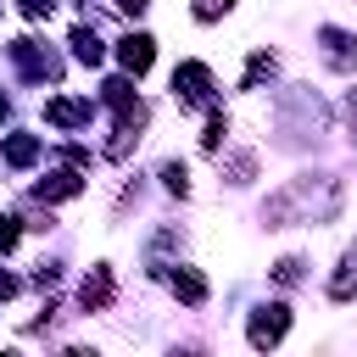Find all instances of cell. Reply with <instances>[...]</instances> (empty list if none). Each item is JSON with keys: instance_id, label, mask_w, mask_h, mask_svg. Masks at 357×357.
<instances>
[{"instance_id": "1", "label": "cell", "mask_w": 357, "mask_h": 357, "mask_svg": "<svg viewBox=\"0 0 357 357\" xmlns=\"http://www.w3.org/2000/svg\"><path fill=\"white\" fill-rule=\"evenodd\" d=\"M106 106L117 112V134H134V128L145 123V106H139V95H134L128 78H112V84H106Z\"/></svg>"}, {"instance_id": "2", "label": "cell", "mask_w": 357, "mask_h": 357, "mask_svg": "<svg viewBox=\"0 0 357 357\" xmlns=\"http://www.w3.org/2000/svg\"><path fill=\"white\" fill-rule=\"evenodd\" d=\"M173 95H178L184 106H206V100H212V73H206V61H184V67L173 73Z\"/></svg>"}, {"instance_id": "3", "label": "cell", "mask_w": 357, "mask_h": 357, "mask_svg": "<svg viewBox=\"0 0 357 357\" xmlns=\"http://www.w3.org/2000/svg\"><path fill=\"white\" fill-rule=\"evenodd\" d=\"M284 329H290V307H279V301H273V307H262V312L251 318V329H245V335H251V346H279V340H284Z\"/></svg>"}, {"instance_id": "4", "label": "cell", "mask_w": 357, "mask_h": 357, "mask_svg": "<svg viewBox=\"0 0 357 357\" xmlns=\"http://www.w3.org/2000/svg\"><path fill=\"white\" fill-rule=\"evenodd\" d=\"M117 61L139 78V73L156 61V39H151V33H128V39H117Z\"/></svg>"}, {"instance_id": "5", "label": "cell", "mask_w": 357, "mask_h": 357, "mask_svg": "<svg viewBox=\"0 0 357 357\" xmlns=\"http://www.w3.org/2000/svg\"><path fill=\"white\" fill-rule=\"evenodd\" d=\"M45 123H56V128H78V123H89V100L56 95V100H45Z\"/></svg>"}, {"instance_id": "6", "label": "cell", "mask_w": 357, "mask_h": 357, "mask_svg": "<svg viewBox=\"0 0 357 357\" xmlns=\"http://www.w3.org/2000/svg\"><path fill=\"white\" fill-rule=\"evenodd\" d=\"M78 190H84V178H78L73 167H61V173H45V178L33 184V195H39V201H73Z\"/></svg>"}, {"instance_id": "7", "label": "cell", "mask_w": 357, "mask_h": 357, "mask_svg": "<svg viewBox=\"0 0 357 357\" xmlns=\"http://www.w3.org/2000/svg\"><path fill=\"white\" fill-rule=\"evenodd\" d=\"M11 61H17L28 78H56V61H50L45 50H33V39H17V45H11Z\"/></svg>"}, {"instance_id": "8", "label": "cell", "mask_w": 357, "mask_h": 357, "mask_svg": "<svg viewBox=\"0 0 357 357\" xmlns=\"http://www.w3.org/2000/svg\"><path fill=\"white\" fill-rule=\"evenodd\" d=\"M167 284H173V296H178V301H190V307H201V301H206V279H201V273H190V268H178Z\"/></svg>"}, {"instance_id": "9", "label": "cell", "mask_w": 357, "mask_h": 357, "mask_svg": "<svg viewBox=\"0 0 357 357\" xmlns=\"http://www.w3.org/2000/svg\"><path fill=\"white\" fill-rule=\"evenodd\" d=\"M329 296H335V301H351V296H357V245L346 251V262H340V273L329 279Z\"/></svg>"}, {"instance_id": "10", "label": "cell", "mask_w": 357, "mask_h": 357, "mask_svg": "<svg viewBox=\"0 0 357 357\" xmlns=\"http://www.w3.org/2000/svg\"><path fill=\"white\" fill-rule=\"evenodd\" d=\"M6 162H11V167H33V162H39V139H33V134H11V139H6Z\"/></svg>"}, {"instance_id": "11", "label": "cell", "mask_w": 357, "mask_h": 357, "mask_svg": "<svg viewBox=\"0 0 357 357\" xmlns=\"http://www.w3.org/2000/svg\"><path fill=\"white\" fill-rule=\"evenodd\" d=\"M324 56L335 61V67H357V39H346V33H335V28H324Z\"/></svg>"}, {"instance_id": "12", "label": "cell", "mask_w": 357, "mask_h": 357, "mask_svg": "<svg viewBox=\"0 0 357 357\" xmlns=\"http://www.w3.org/2000/svg\"><path fill=\"white\" fill-rule=\"evenodd\" d=\"M73 56L84 61V67H100V39H95V28H73Z\"/></svg>"}, {"instance_id": "13", "label": "cell", "mask_w": 357, "mask_h": 357, "mask_svg": "<svg viewBox=\"0 0 357 357\" xmlns=\"http://www.w3.org/2000/svg\"><path fill=\"white\" fill-rule=\"evenodd\" d=\"M78 296H84V307H106V301H112V273H106V268H95V273L84 279V290H78Z\"/></svg>"}, {"instance_id": "14", "label": "cell", "mask_w": 357, "mask_h": 357, "mask_svg": "<svg viewBox=\"0 0 357 357\" xmlns=\"http://www.w3.org/2000/svg\"><path fill=\"white\" fill-rule=\"evenodd\" d=\"M162 184H167V190H173V195H184V190H190V173H184V167H173V162H167V167H162Z\"/></svg>"}, {"instance_id": "15", "label": "cell", "mask_w": 357, "mask_h": 357, "mask_svg": "<svg viewBox=\"0 0 357 357\" xmlns=\"http://www.w3.org/2000/svg\"><path fill=\"white\" fill-rule=\"evenodd\" d=\"M223 134H229V123H223V117H212V123H206V134H201V145H206V151H218V145H223Z\"/></svg>"}, {"instance_id": "16", "label": "cell", "mask_w": 357, "mask_h": 357, "mask_svg": "<svg viewBox=\"0 0 357 357\" xmlns=\"http://www.w3.org/2000/svg\"><path fill=\"white\" fill-rule=\"evenodd\" d=\"M229 6H234V0H195V17H201V22H212V17H223Z\"/></svg>"}, {"instance_id": "17", "label": "cell", "mask_w": 357, "mask_h": 357, "mask_svg": "<svg viewBox=\"0 0 357 357\" xmlns=\"http://www.w3.org/2000/svg\"><path fill=\"white\" fill-rule=\"evenodd\" d=\"M17 234H22V229H17V218H0V251H11V245H17Z\"/></svg>"}, {"instance_id": "18", "label": "cell", "mask_w": 357, "mask_h": 357, "mask_svg": "<svg viewBox=\"0 0 357 357\" xmlns=\"http://www.w3.org/2000/svg\"><path fill=\"white\" fill-rule=\"evenodd\" d=\"M273 279H279V284H296V279H301V262H279Z\"/></svg>"}, {"instance_id": "19", "label": "cell", "mask_w": 357, "mask_h": 357, "mask_svg": "<svg viewBox=\"0 0 357 357\" xmlns=\"http://www.w3.org/2000/svg\"><path fill=\"white\" fill-rule=\"evenodd\" d=\"M17 6H22V17H50L56 0H17Z\"/></svg>"}, {"instance_id": "20", "label": "cell", "mask_w": 357, "mask_h": 357, "mask_svg": "<svg viewBox=\"0 0 357 357\" xmlns=\"http://www.w3.org/2000/svg\"><path fill=\"white\" fill-rule=\"evenodd\" d=\"M112 6H117V11H134V17H139V11L151 6V0H112Z\"/></svg>"}, {"instance_id": "21", "label": "cell", "mask_w": 357, "mask_h": 357, "mask_svg": "<svg viewBox=\"0 0 357 357\" xmlns=\"http://www.w3.org/2000/svg\"><path fill=\"white\" fill-rule=\"evenodd\" d=\"M11 290H17V279H6V273H0V301H6Z\"/></svg>"}, {"instance_id": "22", "label": "cell", "mask_w": 357, "mask_h": 357, "mask_svg": "<svg viewBox=\"0 0 357 357\" xmlns=\"http://www.w3.org/2000/svg\"><path fill=\"white\" fill-rule=\"evenodd\" d=\"M0 117H6V95H0Z\"/></svg>"}]
</instances>
